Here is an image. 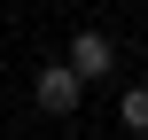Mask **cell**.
Returning <instances> with one entry per match:
<instances>
[{"label":"cell","mask_w":148,"mask_h":140,"mask_svg":"<svg viewBox=\"0 0 148 140\" xmlns=\"http://www.w3.org/2000/svg\"><path fill=\"white\" fill-rule=\"evenodd\" d=\"M117 125L133 140H148V86H125V94H117Z\"/></svg>","instance_id":"3957f363"},{"label":"cell","mask_w":148,"mask_h":140,"mask_svg":"<svg viewBox=\"0 0 148 140\" xmlns=\"http://www.w3.org/2000/svg\"><path fill=\"white\" fill-rule=\"evenodd\" d=\"M78 101H86V78H78L62 55H47V62L31 70V109H39V117H78Z\"/></svg>","instance_id":"6da1fadb"},{"label":"cell","mask_w":148,"mask_h":140,"mask_svg":"<svg viewBox=\"0 0 148 140\" xmlns=\"http://www.w3.org/2000/svg\"><path fill=\"white\" fill-rule=\"evenodd\" d=\"M62 62H70L86 86H101V78H117V39L86 23V31H70V39H62Z\"/></svg>","instance_id":"7a4b0ae2"},{"label":"cell","mask_w":148,"mask_h":140,"mask_svg":"<svg viewBox=\"0 0 148 140\" xmlns=\"http://www.w3.org/2000/svg\"><path fill=\"white\" fill-rule=\"evenodd\" d=\"M39 8H62V0H39Z\"/></svg>","instance_id":"277c9868"}]
</instances>
